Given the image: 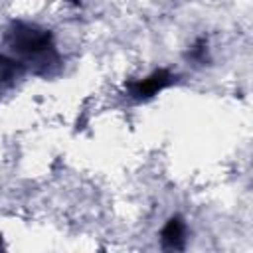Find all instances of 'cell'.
Returning a JSON list of instances; mask_svg holds the SVG:
<instances>
[{"mask_svg": "<svg viewBox=\"0 0 253 253\" xmlns=\"http://www.w3.org/2000/svg\"><path fill=\"white\" fill-rule=\"evenodd\" d=\"M170 83H172V75L166 69H158L152 75H148L146 79L130 83L128 89H130V95L132 97H136V99H148V97L156 95L160 89H164Z\"/></svg>", "mask_w": 253, "mask_h": 253, "instance_id": "obj_2", "label": "cell"}, {"mask_svg": "<svg viewBox=\"0 0 253 253\" xmlns=\"http://www.w3.org/2000/svg\"><path fill=\"white\" fill-rule=\"evenodd\" d=\"M71 2H79V0H71Z\"/></svg>", "mask_w": 253, "mask_h": 253, "instance_id": "obj_4", "label": "cell"}, {"mask_svg": "<svg viewBox=\"0 0 253 253\" xmlns=\"http://www.w3.org/2000/svg\"><path fill=\"white\" fill-rule=\"evenodd\" d=\"M10 42L14 49L28 55H36L49 47V34L30 26H16V30L10 34Z\"/></svg>", "mask_w": 253, "mask_h": 253, "instance_id": "obj_1", "label": "cell"}, {"mask_svg": "<svg viewBox=\"0 0 253 253\" xmlns=\"http://www.w3.org/2000/svg\"><path fill=\"white\" fill-rule=\"evenodd\" d=\"M162 243L170 249H180L184 243V223L180 217L168 219V223L162 229Z\"/></svg>", "mask_w": 253, "mask_h": 253, "instance_id": "obj_3", "label": "cell"}]
</instances>
